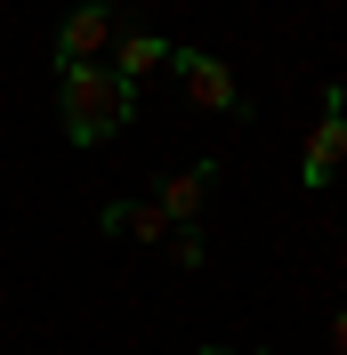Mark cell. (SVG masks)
Segmentation results:
<instances>
[{"instance_id": "obj_9", "label": "cell", "mask_w": 347, "mask_h": 355, "mask_svg": "<svg viewBox=\"0 0 347 355\" xmlns=\"http://www.w3.org/2000/svg\"><path fill=\"white\" fill-rule=\"evenodd\" d=\"M331 347H339V355H347V307H339V323H331Z\"/></svg>"}, {"instance_id": "obj_6", "label": "cell", "mask_w": 347, "mask_h": 355, "mask_svg": "<svg viewBox=\"0 0 347 355\" xmlns=\"http://www.w3.org/2000/svg\"><path fill=\"white\" fill-rule=\"evenodd\" d=\"M210 186H218V162L170 170V178H162V194H153V210H162L170 226H194V218H202V202H210Z\"/></svg>"}, {"instance_id": "obj_7", "label": "cell", "mask_w": 347, "mask_h": 355, "mask_svg": "<svg viewBox=\"0 0 347 355\" xmlns=\"http://www.w3.org/2000/svg\"><path fill=\"white\" fill-rule=\"evenodd\" d=\"M105 234H130V243H170V218L153 210V202H105Z\"/></svg>"}, {"instance_id": "obj_2", "label": "cell", "mask_w": 347, "mask_h": 355, "mask_svg": "<svg viewBox=\"0 0 347 355\" xmlns=\"http://www.w3.org/2000/svg\"><path fill=\"white\" fill-rule=\"evenodd\" d=\"M347 170V89L323 81V121L307 130V154H299V186L307 194H323L331 178Z\"/></svg>"}, {"instance_id": "obj_8", "label": "cell", "mask_w": 347, "mask_h": 355, "mask_svg": "<svg viewBox=\"0 0 347 355\" xmlns=\"http://www.w3.org/2000/svg\"><path fill=\"white\" fill-rule=\"evenodd\" d=\"M170 259L186 266V275H194V266L210 259V250H202V226H170Z\"/></svg>"}, {"instance_id": "obj_1", "label": "cell", "mask_w": 347, "mask_h": 355, "mask_svg": "<svg viewBox=\"0 0 347 355\" xmlns=\"http://www.w3.org/2000/svg\"><path fill=\"white\" fill-rule=\"evenodd\" d=\"M57 121L73 146H113L137 121V89L113 81L105 65H57Z\"/></svg>"}, {"instance_id": "obj_10", "label": "cell", "mask_w": 347, "mask_h": 355, "mask_svg": "<svg viewBox=\"0 0 347 355\" xmlns=\"http://www.w3.org/2000/svg\"><path fill=\"white\" fill-rule=\"evenodd\" d=\"M194 355H242V347H194Z\"/></svg>"}, {"instance_id": "obj_3", "label": "cell", "mask_w": 347, "mask_h": 355, "mask_svg": "<svg viewBox=\"0 0 347 355\" xmlns=\"http://www.w3.org/2000/svg\"><path fill=\"white\" fill-rule=\"evenodd\" d=\"M170 73L186 81V105H202V113H235V121L251 113V105H242V89H235V73L218 65L210 49H170Z\"/></svg>"}, {"instance_id": "obj_5", "label": "cell", "mask_w": 347, "mask_h": 355, "mask_svg": "<svg viewBox=\"0 0 347 355\" xmlns=\"http://www.w3.org/2000/svg\"><path fill=\"white\" fill-rule=\"evenodd\" d=\"M162 65H170V41H162V33H153V24H121V33H113V81H146V73H162Z\"/></svg>"}, {"instance_id": "obj_4", "label": "cell", "mask_w": 347, "mask_h": 355, "mask_svg": "<svg viewBox=\"0 0 347 355\" xmlns=\"http://www.w3.org/2000/svg\"><path fill=\"white\" fill-rule=\"evenodd\" d=\"M113 33H121V17H113L105 0L73 8V17L57 24V65H105V57H113Z\"/></svg>"}]
</instances>
